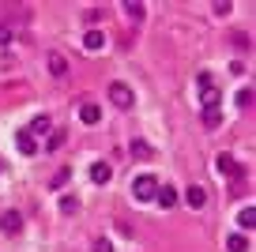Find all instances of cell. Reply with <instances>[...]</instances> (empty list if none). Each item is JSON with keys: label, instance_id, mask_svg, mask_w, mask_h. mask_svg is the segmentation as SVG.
I'll list each match as a JSON object with an SVG mask.
<instances>
[{"label": "cell", "instance_id": "cell-1", "mask_svg": "<svg viewBox=\"0 0 256 252\" xmlns=\"http://www.w3.org/2000/svg\"><path fill=\"white\" fill-rule=\"evenodd\" d=\"M154 192H158V181H154L151 174H140L136 181H132V200H136V204H154Z\"/></svg>", "mask_w": 256, "mask_h": 252}, {"label": "cell", "instance_id": "cell-2", "mask_svg": "<svg viewBox=\"0 0 256 252\" xmlns=\"http://www.w3.org/2000/svg\"><path fill=\"white\" fill-rule=\"evenodd\" d=\"M110 102L120 106V110H132L136 94H132V87H124V83H110Z\"/></svg>", "mask_w": 256, "mask_h": 252}, {"label": "cell", "instance_id": "cell-3", "mask_svg": "<svg viewBox=\"0 0 256 252\" xmlns=\"http://www.w3.org/2000/svg\"><path fill=\"white\" fill-rule=\"evenodd\" d=\"M184 204L200 211V207L208 204V188H204V184H192V188H184Z\"/></svg>", "mask_w": 256, "mask_h": 252}, {"label": "cell", "instance_id": "cell-4", "mask_svg": "<svg viewBox=\"0 0 256 252\" xmlns=\"http://www.w3.org/2000/svg\"><path fill=\"white\" fill-rule=\"evenodd\" d=\"M215 170H218L222 177H241V166L234 162L230 154H218V158H215Z\"/></svg>", "mask_w": 256, "mask_h": 252}, {"label": "cell", "instance_id": "cell-5", "mask_svg": "<svg viewBox=\"0 0 256 252\" xmlns=\"http://www.w3.org/2000/svg\"><path fill=\"white\" fill-rule=\"evenodd\" d=\"M0 226H4V234H19V226H23V214H19V211H4V214H0Z\"/></svg>", "mask_w": 256, "mask_h": 252}, {"label": "cell", "instance_id": "cell-6", "mask_svg": "<svg viewBox=\"0 0 256 252\" xmlns=\"http://www.w3.org/2000/svg\"><path fill=\"white\" fill-rule=\"evenodd\" d=\"M110 177H113L110 162H90V181L94 184H110Z\"/></svg>", "mask_w": 256, "mask_h": 252}, {"label": "cell", "instance_id": "cell-7", "mask_svg": "<svg viewBox=\"0 0 256 252\" xmlns=\"http://www.w3.org/2000/svg\"><path fill=\"white\" fill-rule=\"evenodd\" d=\"M80 120L83 124H98V120H102V110H98L94 102H80Z\"/></svg>", "mask_w": 256, "mask_h": 252}, {"label": "cell", "instance_id": "cell-8", "mask_svg": "<svg viewBox=\"0 0 256 252\" xmlns=\"http://www.w3.org/2000/svg\"><path fill=\"white\" fill-rule=\"evenodd\" d=\"M16 150H19V154H38L34 136H30V132H19V136H16Z\"/></svg>", "mask_w": 256, "mask_h": 252}, {"label": "cell", "instance_id": "cell-9", "mask_svg": "<svg viewBox=\"0 0 256 252\" xmlns=\"http://www.w3.org/2000/svg\"><path fill=\"white\" fill-rule=\"evenodd\" d=\"M102 46H106V34L102 30H87V34H83V49H87V53H98Z\"/></svg>", "mask_w": 256, "mask_h": 252}, {"label": "cell", "instance_id": "cell-10", "mask_svg": "<svg viewBox=\"0 0 256 252\" xmlns=\"http://www.w3.org/2000/svg\"><path fill=\"white\" fill-rule=\"evenodd\" d=\"M200 106L204 110H218V87L211 83V87H200Z\"/></svg>", "mask_w": 256, "mask_h": 252}, {"label": "cell", "instance_id": "cell-11", "mask_svg": "<svg viewBox=\"0 0 256 252\" xmlns=\"http://www.w3.org/2000/svg\"><path fill=\"white\" fill-rule=\"evenodd\" d=\"M154 204H158V207H166V211H170V207L177 204V192L170 188V184H166V188H162V184H158V192H154Z\"/></svg>", "mask_w": 256, "mask_h": 252}, {"label": "cell", "instance_id": "cell-12", "mask_svg": "<svg viewBox=\"0 0 256 252\" xmlns=\"http://www.w3.org/2000/svg\"><path fill=\"white\" fill-rule=\"evenodd\" d=\"M226 252H248V237L245 234H230L226 237Z\"/></svg>", "mask_w": 256, "mask_h": 252}, {"label": "cell", "instance_id": "cell-13", "mask_svg": "<svg viewBox=\"0 0 256 252\" xmlns=\"http://www.w3.org/2000/svg\"><path fill=\"white\" fill-rule=\"evenodd\" d=\"M68 177H72V170H68V166H60V170H56V174H53V181H49V188H64V184H68Z\"/></svg>", "mask_w": 256, "mask_h": 252}, {"label": "cell", "instance_id": "cell-14", "mask_svg": "<svg viewBox=\"0 0 256 252\" xmlns=\"http://www.w3.org/2000/svg\"><path fill=\"white\" fill-rule=\"evenodd\" d=\"M49 72H53V76H64V72H68V60H64L60 53H49Z\"/></svg>", "mask_w": 256, "mask_h": 252}, {"label": "cell", "instance_id": "cell-15", "mask_svg": "<svg viewBox=\"0 0 256 252\" xmlns=\"http://www.w3.org/2000/svg\"><path fill=\"white\" fill-rule=\"evenodd\" d=\"M252 222H256V211H252V207H241V211H238V226L252 230Z\"/></svg>", "mask_w": 256, "mask_h": 252}, {"label": "cell", "instance_id": "cell-16", "mask_svg": "<svg viewBox=\"0 0 256 252\" xmlns=\"http://www.w3.org/2000/svg\"><path fill=\"white\" fill-rule=\"evenodd\" d=\"M204 124L218 128V124H222V110H204Z\"/></svg>", "mask_w": 256, "mask_h": 252}, {"label": "cell", "instance_id": "cell-17", "mask_svg": "<svg viewBox=\"0 0 256 252\" xmlns=\"http://www.w3.org/2000/svg\"><path fill=\"white\" fill-rule=\"evenodd\" d=\"M124 12H128L132 19H144V16H147V8H144V4H136V0H128V4H124Z\"/></svg>", "mask_w": 256, "mask_h": 252}, {"label": "cell", "instance_id": "cell-18", "mask_svg": "<svg viewBox=\"0 0 256 252\" xmlns=\"http://www.w3.org/2000/svg\"><path fill=\"white\" fill-rule=\"evenodd\" d=\"M60 211L64 214H76V211H80V200H76V196H64L60 200Z\"/></svg>", "mask_w": 256, "mask_h": 252}, {"label": "cell", "instance_id": "cell-19", "mask_svg": "<svg viewBox=\"0 0 256 252\" xmlns=\"http://www.w3.org/2000/svg\"><path fill=\"white\" fill-rule=\"evenodd\" d=\"M128 150H132L136 158H151V147H147V143H140V140H132V147H128Z\"/></svg>", "mask_w": 256, "mask_h": 252}, {"label": "cell", "instance_id": "cell-20", "mask_svg": "<svg viewBox=\"0 0 256 252\" xmlns=\"http://www.w3.org/2000/svg\"><path fill=\"white\" fill-rule=\"evenodd\" d=\"M234 102H238L241 110H248V102H252V90H248V87H241V90H238V98H234Z\"/></svg>", "mask_w": 256, "mask_h": 252}, {"label": "cell", "instance_id": "cell-21", "mask_svg": "<svg viewBox=\"0 0 256 252\" xmlns=\"http://www.w3.org/2000/svg\"><path fill=\"white\" fill-rule=\"evenodd\" d=\"M34 132H49V117H34L30 120V136Z\"/></svg>", "mask_w": 256, "mask_h": 252}, {"label": "cell", "instance_id": "cell-22", "mask_svg": "<svg viewBox=\"0 0 256 252\" xmlns=\"http://www.w3.org/2000/svg\"><path fill=\"white\" fill-rule=\"evenodd\" d=\"M211 83H215V76H211V72H200V76H196V87H211Z\"/></svg>", "mask_w": 256, "mask_h": 252}, {"label": "cell", "instance_id": "cell-23", "mask_svg": "<svg viewBox=\"0 0 256 252\" xmlns=\"http://www.w3.org/2000/svg\"><path fill=\"white\" fill-rule=\"evenodd\" d=\"M94 252H113V244H110V237H98V241H94Z\"/></svg>", "mask_w": 256, "mask_h": 252}, {"label": "cell", "instance_id": "cell-24", "mask_svg": "<svg viewBox=\"0 0 256 252\" xmlns=\"http://www.w3.org/2000/svg\"><path fill=\"white\" fill-rule=\"evenodd\" d=\"M0 46H12V30L4 23H0Z\"/></svg>", "mask_w": 256, "mask_h": 252}]
</instances>
